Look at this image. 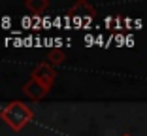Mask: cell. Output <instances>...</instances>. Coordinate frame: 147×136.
<instances>
[{
  "label": "cell",
  "mask_w": 147,
  "mask_h": 136,
  "mask_svg": "<svg viewBox=\"0 0 147 136\" xmlns=\"http://www.w3.org/2000/svg\"><path fill=\"white\" fill-rule=\"evenodd\" d=\"M64 59H66L64 51H62V49H59V47L51 49V51H49V55H47V61H49V64H51V66L61 64V62L64 61Z\"/></svg>",
  "instance_id": "5b68a950"
},
{
  "label": "cell",
  "mask_w": 147,
  "mask_h": 136,
  "mask_svg": "<svg viewBox=\"0 0 147 136\" xmlns=\"http://www.w3.org/2000/svg\"><path fill=\"white\" fill-rule=\"evenodd\" d=\"M25 6L30 9L34 15H42V13L49 8V2H47V0H28Z\"/></svg>",
  "instance_id": "277c9868"
},
{
  "label": "cell",
  "mask_w": 147,
  "mask_h": 136,
  "mask_svg": "<svg viewBox=\"0 0 147 136\" xmlns=\"http://www.w3.org/2000/svg\"><path fill=\"white\" fill-rule=\"evenodd\" d=\"M123 136H130V134H123Z\"/></svg>",
  "instance_id": "8992f818"
},
{
  "label": "cell",
  "mask_w": 147,
  "mask_h": 136,
  "mask_svg": "<svg viewBox=\"0 0 147 136\" xmlns=\"http://www.w3.org/2000/svg\"><path fill=\"white\" fill-rule=\"evenodd\" d=\"M0 115H2V119H4L13 131H21V129L32 119V110L25 102L15 100V102H9L4 110H2Z\"/></svg>",
  "instance_id": "6da1fadb"
},
{
  "label": "cell",
  "mask_w": 147,
  "mask_h": 136,
  "mask_svg": "<svg viewBox=\"0 0 147 136\" xmlns=\"http://www.w3.org/2000/svg\"><path fill=\"white\" fill-rule=\"evenodd\" d=\"M55 78H57V72L49 62H43V64L36 66V70L32 72V79L40 81L43 87H47V89H51V85L55 83Z\"/></svg>",
  "instance_id": "7a4b0ae2"
},
{
  "label": "cell",
  "mask_w": 147,
  "mask_h": 136,
  "mask_svg": "<svg viewBox=\"0 0 147 136\" xmlns=\"http://www.w3.org/2000/svg\"><path fill=\"white\" fill-rule=\"evenodd\" d=\"M49 89L43 87L40 81H36V79L30 78V81H26L25 87H23V93H25L28 98H32V100H40V98H43L45 95H47Z\"/></svg>",
  "instance_id": "3957f363"
}]
</instances>
